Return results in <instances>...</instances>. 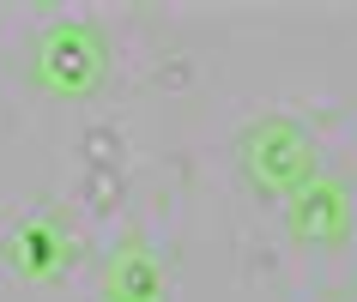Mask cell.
<instances>
[{"mask_svg": "<svg viewBox=\"0 0 357 302\" xmlns=\"http://www.w3.org/2000/svg\"><path fill=\"white\" fill-rule=\"evenodd\" d=\"M61 248H67V236H61L55 224H24V230H13L6 260L19 266V272H31V278H43V272H55Z\"/></svg>", "mask_w": 357, "mask_h": 302, "instance_id": "cell-5", "label": "cell"}, {"mask_svg": "<svg viewBox=\"0 0 357 302\" xmlns=\"http://www.w3.org/2000/svg\"><path fill=\"white\" fill-rule=\"evenodd\" d=\"M236 157H243V175L255 188L284 193V200L321 175L315 133L303 127V121H291V115H261V121H248L243 139H236Z\"/></svg>", "mask_w": 357, "mask_h": 302, "instance_id": "cell-1", "label": "cell"}, {"mask_svg": "<svg viewBox=\"0 0 357 302\" xmlns=\"http://www.w3.org/2000/svg\"><path fill=\"white\" fill-rule=\"evenodd\" d=\"M109 302H164V266L146 248H128L109 260Z\"/></svg>", "mask_w": 357, "mask_h": 302, "instance_id": "cell-4", "label": "cell"}, {"mask_svg": "<svg viewBox=\"0 0 357 302\" xmlns=\"http://www.w3.org/2000/svg\"><path fill=\"white\" fill-rule=\"evenodd\" d=\"M284 224L297 242H315V248H339L357 224V206H351V188L333 182V175H315L309 188H297L284 200Z\"/></svg>", "mask_w": 357, "mask_h": 302, "instance_id": "cell-3", "label": "cell"}, {"mask_svg": "<svg viewBox=\"0 0 357 302\" xmlns=\"http://www.w3.org/2000/svg\"><path fill=\"white\" fill-rule=\"evenodd\" d=\"M109 67V42L85 19H55L37 37V85L55 97H91Z\"/></svg>", "mask_w": 357, "mask_h": 302, "instance_id": "cell-2", "label": "cell"}]
</instances>
